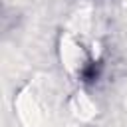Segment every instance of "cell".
<instances>
[{
  "label": "cell",
  "instance_id": "cell-1",
  "mask_svg": "<svg viewBox=\"0 0 127 127\" xmlns=\"http://www.w3.org/2000/svg\"><path fill=\"white\" fill-rule=\"evenodd\" d=\"M101 69H103V64H101L99 60L87 62V64L83 65V69H81V81H83V83H93V81H97L99 75H101Z\"/></svg>",
  "mask_w": 127,
  "mask_h": 127
}]
</instances>
